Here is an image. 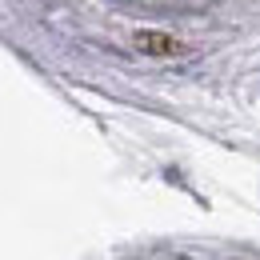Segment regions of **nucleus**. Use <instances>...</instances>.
Returning <instances> with one entry per match:
<instances>
[{
  "label": "nucleus",
  "mask_w": 260,
  "mask_h": 260,
  "mask_svg": "<svg viewBox=\"0 0 260 260\" xmlns=\"http://www.w3.org/2000/svg\"><path fill=\"white\" fill-rule=\"evenodd\" d=\"M136 44H140L144 52H156V56H172V52H180V44H176L172 36H160V32H140V36H136Z\"/></svg>",
  "instance_id": "nucleus-1"
}]
</instances>
